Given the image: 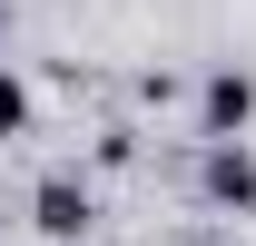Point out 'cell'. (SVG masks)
Instances as JSON below:
<instances>
[{"label":"cell","mask_w":256,"mask_h":246,"mask_svg":"<svg viewBox=\"0 0 256 246\" xmlns=\"http://www.w3.org/2000/svg\"><path fill=\"white\" fill-rule=\"evenodd\" d=\"M197 197L217 216H256V148L226 138V148H197Z\"/></svg>","instance_id":"cell-3"},{"label":"cell","mask_w":256,"mask_h":246,"mask_svg":"<svg viewBox=\"0 0 256 246\" xmlns=\"http://www.w3.org/2000/svg\"><path fill=\"white\" fill-rule=\"evenodd\" d=\"M30 226H40L50 246H79V236L98 226V187L79 178V168H50V178L30 187Z\"/></svg>","instance_id":"cell-2"},{"label":"cell","mask_w":256,"mask_h":246,"mask_svg":"<svg viewBox=\"0 0 256 246\" xmlns=\"http://www.w3.org/2000/svg\"><path fill=\"white\" fill-rule=\"evenodd\" d=\"M128 89H138V108H178V69H138Z\"/></svg>","instance_id":"cell-5"},{"label":"cell","mask_w":256,"mask_h":246,"mask_svg":"<svg viewBox=\"0 0 256 246\" xmlns=\"http://www.w3.org/2000/svg\"><path fill=\"white\" fill-rule=\"evenodd\" d=\"M0 50H10V0H0Z\"/></svg>","instance_id":"cell-7"},{"label":"cell","mask_w":256,"mask_h":246,"mask_svg":"<svg viewBox=\"0 0 256 246\" xmlns=\"http://www.w3.org/2000/svg\"><path fill=\"white\" fill-rule=\"evenodd\" d=\"M138 158V128H98V168H128Z\"/></svg>","instance_id":"cell-6"},{"label":"cell","mask_w":256,"mask_h":246,"mask_svg":"<svg viewBox=\"0 0 256 246\" xmlns=\"http://www.w3.org/2000/svg\"><path fill=\"white\" fill-rule=\"evenodd\" d=\"M246 118H256V69L217 60L207 79H197V148H226V138H246Z\"/></svg>","instance_id":"cell-1"},{"label":"cell","mask_w":256,"mask_h":246,"mask_svg":"<svg viewBox=\"0 0 256 246\" xmlns=\"http://www.w3.org/2000/svg\"><path fill=\"white\" fill-rule=\"evenodd\" d=\"M10 138H30V79L0 69V148H10Z\"/></svg>","instance_id":"cell-4"}]
</instances>
